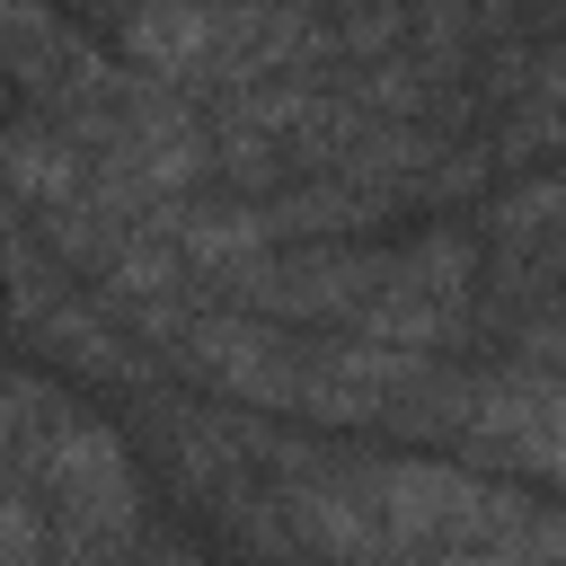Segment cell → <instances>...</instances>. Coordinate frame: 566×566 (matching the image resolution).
<instances>
[{"label":"cell","mask_w":566,"mask_h":566,"mask_svg":"<svg viewBox=\"0 0 566 566\" xmlns=\"http://www.w3.org/2000/svg\"><path fill=\"white\" fill-rule=\"evenodd\" d=\"M27 460V486L44 495V513L62 522L71 548H115L142 531V478L124 460V442L97 424V416H62Z\"/></svg>","instance_id":"2"},{"label":"cell","mask_w":566,"mask_h":566,"mask_svg":"<svg viewBox=\"0 0 566 566\" xmlns=\"http://www.w3.org/2000/svg\"><path fill=\"white\" fill-rule=\"evenodd\" d=\"M424 566H531V557H522V539H495V548H433Z\"/></svg>","instance_id":"8"},{"label":"cell","mask_w":566,"mask_h":566,"mask_svg":"<svg viewBox=\"0 0 566 566\" xmlns=\"http://www.w3.org/2000/svg\"><path fill=\"white\" fill-rule=\"evenodd\" d=\"M9 186L27 212H62L88 195V150H80V124H44L35 106H18L9 124Z\"/></svg>","instance_id":"7"},{"label":"cell","mask_w":566,"mask_h":566,"mask_svg":"<svg viewBox=\"0 0 566 566\" xmlns=\"http://www.w3.org/2000/svg\"><path fill=\"white\" fill-rule=\"evenodd\" d=\"M283 513H292V539H310L318 557H336V566H371L380 548H389V531H380V504H371V469H345V460H292L283 469Z\"/></svg>","instance_id":"6"},{"label":"cell","mask_w":566,"mask_h":566,"mask_svg":"<svg viewBox=\"0 0 566 566\" xmlns=\"http://www.w3.org/2000/svg\"><path fill=\"white\" fill-rule=\"evenodd\" d=\"M371 504H380L389 548H495L531 531V504L504 495L469 460H380Z\"/></svg>","instance_id":"1"},{"label":"cell","mask_w":566,"mask_h":566,"mask_svg":"<svg viewBox=\"0 0 566 566\" xmlns=\"http://www.w3.org/2000/svg\"><path fill=\"white\" fill-rule=\"evenodd\" d=\"M424 380H433V354H407V345H380V336H336V345L301 354L292 407H310L327 424H371V416H398Z\"/></svg>","instance_id":"5"},{"label":"cell","mask_w":566,"mask_h":566,"mask_svg":"<svg viewBox=\"0 0 566 566\" xmlns=\"http://www.w3.org/2000/svg\"><path fill=\"white\" fill-rule=\"evenodd\" d=\"M451 442L478 451V460H495V469H513V478L566 486V371H539V363L469 371Z\"/></svg>","instance_id":"3"},{"label":"cell","mask_w":566,"mask_h":566,"mask_svg":"<svg viewBox=\"0 0 566 566\" xmlns=\"http://www.w3.org/2000/svg\"><path fill=\"white\" fill-rule=\"evenodd\" d=\"M177 363H186V380H203V389H221V398H248V407H292V398H301V354L283 345L274 318H248V310H203V318H186Z\"/></svg>","instance_id":"4"}]
</instances>
